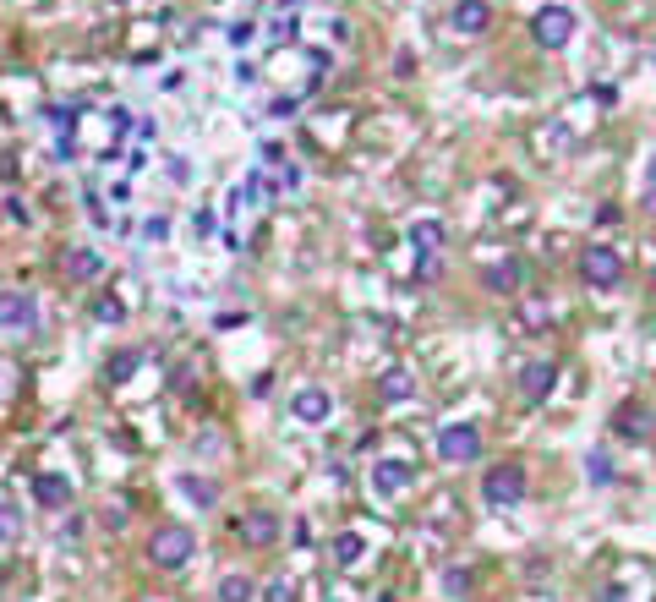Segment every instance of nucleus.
<instances>
[{
	"label": "nucleus",
	"mask_w": 656,
	"mask_h": 602,
	"mask_svg": "<svg viewBox=\"0 0 656 602\" xmlns=\"http://www.w3.org/2000/svg\"><path fill=\"white\" fill-rule=\"evenodd\" d=\"M197 559V537H192V526H181V520H164V526L148 531V564L164 575H175V570H186V564Z\"/></svg>",
	"instance_id": "obj_1"
},
{
	"label": "nucleus",
	"mask_w": 656,
	"mask_h": 602,
	"mask_svg": "<svg viewBox=\"0 0 656 602\" xmlns=\"http://www.w3.org/2000/svg\"><path fill=\"white\" fill-rule=\"evenodd\" d=\"M525 493H531V477H525L520 460H503V466L482 471V499H487L492 509H514V504H525Z\"/></svg>",
	"instance_id": "obj_2"
},
{
	"label": "nucleus",
	"mask_w": 656,
	"mask_h": 602,
	"mask_svg": "<svg viewBox=\"0 0 656 602\" xmlns=\"http://www.w3.org/2000/svg\"><path fill=\"white\" fill-rule=\"evenodd\" d=\"M438 455L449 460V466H471V460L482 455V427H476V422L438 427Z\"/></svg>",
	"instance_id": "obj_3"
},
{
	"label": "nucleus",
	"mask_w": 656,
	"mask_h": 602,
	"mask_svg": "<svg viewBox=\"0 0 656 602\" xmlns=\"http://www.w3.org/2000/svg\"><path fill=\"white\" fill-rule=\"evenodd\" d=\"M0 334H11V340L39 334V301L28 291H0Z\"/></svg>",
	"instance_id": "obj_4"
},
{
	"label": "nucleus",
	"mask_w": 656,
	"mask_h": 602,
	"mask_svg": "<svg viewBox=\"0 0 656 602\" xmlns=\"http://www.w3.org/2000/svg\"><path fill=\"white\" fill-rule=\"evenodd\" d=\"M279 531H285V520H279L274 509H246V515H236V542L241 548H274Z\"/></svg>",
	"instance_id": "obj_5"
},
{
	"label": "nucleus",
	"mask_w": 656,
	"mask_h": 602,
	"mask_svg": "<svg viewBox=\"0 0 656 602\" xmlns=\"http://www.w3.org/2000/svg\"><path fill=\"white\" fill-rule=\"evenodd\" d=\"M531 39L542 44V50H564V44L574 39V11L569 6H542L531 22Z\"/></svg>",
	"instance_id": "obj_6"
},
{
	"label": "nucleus",
	"mask_w": 656,
	"mask_h": 602,
	"mask_svg": "<svg viewBox=\"0 0 656 602\" xmlns=\"http://www.w3.org/2000/svg\"><path fill=\"white\" fill-rule=\"evenodd\" d=\"M580 274L596 285V291H613V285H624V252L618 247H591L580 258Z\"/></svg>",
	"instance_id": "obj_7"
},
{
	"label": "nucleus",
	"mask_w": 656,
	"mask_h": 602,
	"mask_svg": "<svg viewBox=\"0 0 656 602\" xmlns=\"http://www.w3.org/2000/svg\"><path fill=\"white\" fill-rule=\"evenodd\" d=\"M290 416H296V422H307V427H318V422L334 416V395H328L323 384H301L296 395H290Z\"/></svg>",
	"instance_id": "obj_8"
},
{
	"label": "nucleus",
	"mask_w": 656,
	"mask_h": 602,
	"mask_svg": "<svg viewBox=\"0 0 656 602\" xmlns=\"http://www.w3.org/2000/svg\"><path fill=\"white\" fill-rule=\"evenodd\" d=\"M449 28L460 33V39H482L492 28V6L487 0H454L449 6Z\"/></svg>",
	"instance_id": "obj_9"
},
{
	"label": "nucleus",
	"mask_w": 656,
	"mask_h": 602,
	"mask_svg": "<svg viewBox=\"0 0 656 602\" xmlns=\"http://www.w3.org/2000/svg\"><path fill=\"white\" fill-rule=\"evenodd\" d=\"M553 384H558V367L553 362H525L520 367V395L531 400V405H542L547 395H553Z\"/></svg>",
	"instance_id": "obj_10"
},
{
	"label": "nucleus",
	"mask_w": 656,
	"mask_h": 602,
	"mask_svg": "<svg viewBox=\"0 0 656 602\" xmlns=\"http://www.w3.org/2000/svg\"><path fill=\"white\" fill-rule=\"evenodd\" d=\"M410 482H416V471H410V460H378V466H372V488H378L383 499H394V493H405Z\"/></svg>",
	"instance_id": "obj_11"
},
{
	"label": "nucleus",
	"mask_w": 656,
	"mask_h": 602,
	"mask_svg": "<svg viewBox=\"0 0 656 602\" xmlns=\"http://www.w3.org/2000/svg\"><path fill=\"white\" fill-rule=\"evenodd\" d=\"M613 427H618V438H635V444H646V438H656V416L646 411V405H618Z\"/></svg>",
	"instance_id": "obj_12"
},
{
	"label": "nucleus",
	"mask_w": 656,
	"mask_h": 602,
	"mask_svg": "<svg viewBox=\"0 0 656 602\" xmlns=\"http://www.w3.org/2000/svg\"><path fill=\"white\" fill-rule=\"evenodd\" d=\"M33 499L44 509H66L72 504V482H66L61 471H39V477H33Z\"/></svg>",
	"instance_id": "obj_13"
},
{
	"label": "nucleus",
	"mask_w": 656,
	"mask_h": 602,
	"mask_svg": "<svg viewBox=\"0 0 656 602\" xmlns=\"http://www.w3.org/2000/svg\"><path fill=\"white\" fill-rule=\"evenodd\" d=\"M443 241H449V230H443L438 219H416V225H410V247H416L421 258H438Z\"/></svg>",
	"instance_id": "obj_14"
},
{
	"label": "nucleus",
	"mask_w": 656,
	"mask_h": 602,
	"mask_svg": "<svg viewBox=\"0 0 656 602\" xmlns=\"http://www.w3.org/2000/svg\"><path fill=\"white\" fill-rule=\"evenodd\" d=\"M61 269H66V280H99V269H104V258L93 247H72L61 258Z\"/></svg>",
	"instance_id": "obj_15"
},
{
	"label": "nucleus",
	"mask_w": 656,
	"mask_h": 602,
	"mask_svg": "<svg viewBox=\"0 0 656 602\" xmlns=\"http://www.w3.org/2000/svg\"><path fill=\"white\" fill-rule=\"evenodd\" d=\"M214 602H257V581H252V575H241V570L219 575V586H214Z\"/></svg>",
	"instance_id": "obj_16"
},
{
	"label": "nucleus",
	"mask_w": 656,
	"mask_h": 602,
	"mask_svg": "<svg viewBox=\"0 0 656 602\" xmlns=\"http://www.w3.org/2000/svg\"><path fill=\"white\" fill-rule=\"evenodd\" d=\"M361 553H367V537H361V531H339V537L328 542V559L345 564V570L350 564H361Z\"/></svg>",
	"instance_id": "obj_17"
},
{
	"label": "nucleus",
	"mask_w": 656,
	"mask_h": 602,
	"mask_svg": "<svg viewBox=\"0 0 656 602\" xmlns=\"http://www.w3.org/2000/svg\"><path fill=\"white\" fill-rule=\"evenodd\" d=\"M378 395L389 400V405H400V400H410V395H416V378H410L405 367H389V373L378 378Z\"/></svg>",
	"instance_id": "obj_18"
},
{
	"label": "nucleus",
	"mask_w": 656,
	"mask_h": 602,
	"mask_svg": "<svg viewBox=\"0 0 656 602\" xmlns=\"http://www.w3.org/2000/svg\"><path fill=\"white\" fill-rule=\"evenodd\" d=\"M137 367H143V356L137 351H115L110 362H104V384H132Z\"/></svg>",
	"instance_id": "obj_19"
},
{
	"label": "nucleus",
	"mask_w": 656,
	"mask_h": 602,
	"mask_svg": "<svg viewBox=\"0 0 656 602\" xmlns=\"http://www.w3.org/2000/svg\"><path fill=\"white\" fill-rule=\"evenodd\" d=\"M482 285L487 291H514V285H520V263H492V269H482Z\"/></svg>",
	"instance_id": "obj_20"
},
{
	"label": "nucleus",
	"mask_w": 656,
	"mask_h": 602,
	"mask_svg": "<svg viewBox=\"0 0 656 602\" xmlns=\"http://www.w3.org/2000/svg\"><path fill=\"white\" fill-rule=\"evenodd\" d=\"M181 493H186L192 504H203V509H214V504H219V488H214L208 477H181Z\"/></svg>",
	"instance_id": "obj_21"
},
{
	"label": "nucleus",
	"mask_w": 656,
	"mask_h": 602,
	"mask_svg": "<svg viewBox=\"0 0 656 602\" xmlns=\"http://www.w3.org/2000/svg\"><path fill=\"white\" fill-rule=\"evenodd\" d=\"M17 537H22V509L11 504V499H0V548L17 542Z\"/></svg>",
	"instance_id": "obj_22"
},
{
	"label": "nucleus",
	"mask_w": 656,
	"mask_h": 602,
	"mask_svg": "<svg viewBox=\"0 0 656 602\" xmlns=\"http://www.w3.org/2000/svg\"><path fill=\"white\" fill-rule=\"evenodd\" d=\"M547 318H553V312H547L542 296H520V323L525 329H547Z\"/></svg>",
	"instance_id": "obj_23"
},
{
	"label": "nucleus",
	"mask_w": 656,
	"mask_h": 602,
	"mask_svg": "<svg viewBox=\"0 0 656 602\" xmlns=\"http://www.w3.org/2000/svg\"><path fill=\"white\" fill-rule=\"evenodd\" d=\"M585 477H591V482H596V488H607V482H613V477H618V471H613V455H607V449H596V455H591V460H585Z\"/></svg>",
	"instance_id": "obj_24"
},
{
	"label": "nucleus",
	"mask_w": 656,
	"mask_h": 602,
	"mask_svg": "<svg viewBox=\"0 0 656 602\" xmlns=\"http://www.w3.org/2000/svg\"><path fill=\"white\" fill-rule=\"evenodd\" d=\"M93 318H99V323H126V301L99 296V301H93Z\"/></svg>",
	"instance_id": "obj_25"
},
{
	"label": "nucleus",
	"mask_w": 656,
	"mask_h": 602,
	"mask_svg": "<svg viewBox=\"0 0 656 602\" xmlns=\"http://www.w3.org/2000/svg\"><path fill=\"white\" fill-rule=\"evenodd\" d=\"M443 586H449V597H465V592H471V575H465V570H449V575H443Z\"/></svg>",
	"instance_id": "obj_26"
},
{
	"label": "nucleus",
	"mask_w": 656,
	"mask_h": 602,
	"mask_svg": "<svg viewBox=\"0 0 656 602\" xmlns=\"http://www.w3.org/2000/svg\"><path fill=\"white\" fill-rule=\"evenodd\" d=\"M225 39H230V44H236V50H246V44H252V39H257V28H252V22H236V28H230V33H225Z\"/></svg>",
	"instance_id": "obj_27"
},
{
	"label": "nucleus",
	"mask_w": 656,
	"mask_h": 602,
	"mask_svg": "<svg viewBox=\"0 0 656 602\" xmlns=\"http://www.w3.org/2000/svg\"><path fill=\"white\" fill-rule=\"evenodd\" d=\"M263 602H296V586H290V581H274V586L263 592Z\"/></svg>",
	"instance_id": "obj_28"
},
{
	"label": "nucleus",
	"mask_w": 656,
	"mask_h": 602,
	"mask_svg": "<svg viewBox=\"0 0 656 602\" xmlns=\"http://www.w3.org/2000/svg\"><path fill=\"white\" fill-rule=\"evenodd\" d=\"M143 236H148V241H164V236H170V219H164V214H154V219L143 225Z\"/></svg>",
	"instance_id": "obj_29"
},
{
	"label": "nucleus",
	"mask_w": 656,
	"mask_h": 602,
	"mask_svg": "<svg viewBox=\"0 0 656 602\" xmlns=\"http://www.w3.org/2000/svg\"><path fill=\"white\" fill-rule=\"evenodd\" d=\"M640 208H646V214L656 219V187H646V203H640Z\"/></svg>",
	"instance_id": "obj_30"
},
{
	"label": "nucleus",
	"mask_w": 656,
	"mask_h": 602,
	"mask_svg": "<svg viewBox=\"0 0 656 602\" xmlns=\"http://www.w3.org/2000/svg\"><path fill=\"white\" fill-rule=\"evenodd\" d=\"M646 187H656V154H651V170H646Z\"/></svg>",
	"instance_id": "obj_31"
},
{
	"label": "nucleus",
	"mask_w": 656,
	"mask_h": 602,
	"mask_svg": "<svg viewBox=\"0 0 656 602\" xmlns=\"http://www.w3.org/2000/svg\"><path fill=\"white\" fill-rule=\"evenodd\" d=\"M241 6H257V0H241Z\"/></svg>",
	"instance_id": "obj_32"
}]
</instances>
